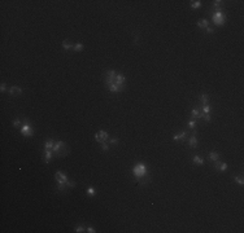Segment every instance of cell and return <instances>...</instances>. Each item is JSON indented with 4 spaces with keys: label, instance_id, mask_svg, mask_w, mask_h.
<instances>
[{
    "label": "cell",
    "instance_id": "obj_1",
    "mask_svg": "<svg viewBox=\"0 0 244 233\" xmlns=\"http://www.w3.org/2000/svg\"><path fill=\"white\" fill-rule=\"evenodd\" d=\"M55 179L57 181V189L58 190H64L65 188H66V183H68V176L65 174L57 171L55 174Z\"/></svg>",
    "mask_w": 244,
    "mask_h": 233
},
{
    "label": "cell",
    "instance_id": "obj_2",
    "mask_svg": "<svg viewBox=\"0 0 244 233\" xmlns=\"http://www.w3.org/2000/svg\"><path fill=\"white\" fill-rule=\"evenodd\" d=\"M133 174H134V176L136 177V180H140V179H143L144 176H147V167H146V165L138 163V165L133 168Z\"/></svg>",
    "mask_w": 244,
    "mask_h": 233
},
{
    "label": "cell",
    "instance_id": "obj_3",
    "mask_svg": "<svg viewBox=\"0 0 244 233\" xmlns=\"http://www.w3.org/2000/svg\"><path fill=\"white\" fill-rule=\"evenodd\" d=\"M19 131H21L22 136H25V137H31L32 133H34L32 132V127L27 122V119H23V124L19 127Z\"/></svg>",
    "mask_w": 244,
    "mask_h": 233
},
{
    "label": "cell",
    "instance_id": "obj_4",
    "mask_svg": "<svg viewBox=\"0 0 244 233\" xmlns=\"http://www.w3.org/2000/svg\"><path fill=\"white\" fill-rule=\"evenodd\" d=\"M212 19H213V22L217 26H222L223 23H225V16H223L222 10H216L213 17H212Z\"/></svg>",
    "mask_w": 244,
    "mask_h": 233
},
{
    "label": "cell",
    "instance_id": "obj_5",
    "mask_svg": "<svg viewBox=\"0 0 244 233\" xmlns=\"http://www.w3.org/2000/svg\"><path fill=\"white\" fill-rule=\"evenodd\" d=\"M114 84H117L118 87L125 88V84H126V78H125L123 74H117L116 79H114Z\"/></svg>",
    "mask_w": 244,
    "mask_h": 233
},
{
    "label": "cell",
    "instance_id": "obj_6",
    "mask_svg": "<svg viewBox=\"0 0 244 233\" xmlns=\"http://www.w3.org/2000/svg\"><path fill=\"white\" fill-rule=\"evenodd\" d=\"M214 168H216V170H218V171H221V172H225V171H227L229 166H227V163H223V162L216 161V163H214Z\"/></svg>",
    "mask_w": 244,
    "mask_h": 233
},
{
    "label": "cell",
    "instance_id": "obj_7",
    "mask_svg": "<svg viewBox=\"0 0 244 233\" xmlns=\"http://www.w3.org/2000/svg\"><path fill=\"white\" fill-rule=\"evenodd\" d=\"M187 139H188V146H191V148H196V145H197L196 131H194L190 135V137H187Z\"/></svg>",
    "mask_w": 244,
    "mask_h": 233
},
{
    "label": "cell",
    "instance_id": "obj_8",
    "mask_svg": "<svg viewBox=\"0 0 244 233\" xmlns=\"http://www.w3.org/2000/svg\"><path fill=\"white\" fill-rule=\"evenodd\" d=\"M65 146H66V144H65L64 141H57V142H55L53 148H52V152H53V154H57V153L60 152L62 148H65Z\"/></svg>",
    "mask_w": 244,
    "mask_h": 233
},
{
    "label": "cell",
    "instance_id": "obj_9",
    "mask_svg": "<svg viewBox=\"0 0 244 233\" xmlns=\"http://www.w3.org/2000/svg\"><path fill=\"white\" fill-rule=\"evenodd\" d=\"M53 157V152L49 150V149H44V162L45 163H49Z\"/></svg>",
    "mask_w": 244,
    "mask_h": 233
},
{
    "label": "cell",
    "instance_id": "obj_10",
    "mask_svg": "<svg viewBox=\"0 0 244 233\" xmlns=\"http://www.w3.org/2000/svg\"><path fill=\"white\" fill-rule=\"evenodd\" d=\"M21 93H22V89L19 88V87L13 86V87L9 88V95H10V96H14V97H16V96H19Z\"/></svg>",
    "mask_w": 244,
    "mask_h": 233
},
{
    "label": "cell",
    "instance_id": "obj_11",
    "mask_svg": "<svg viewBox=\"0 0 244 233\" xmlns=\"http://www.w3.org/2000/svg\"><path fill=\"white\" fill-rule=\"evenodd\" d=\"M191 116H192L194 119H200L204 116V114L200 112V109H192V112H191Z\"/></svg>",
    "mask_w": 244,
    "mask_h": 233
},
{
    "label": "cell",
    "instance_id": "obj_12",
    "mask_svg": "<svg viewBox=\"0 0 244 233\" xmlns=\"http://www.w3.org/2000/svg\"><path fill=\"white\" fill-rule=\"evenodd\" d=\"M190 133L188 132H186V131H183V132H181V133H178V135H174L173 136V140H175V141H178V140H183V139H187V136H188Z\"/></svg>",
    "mask_w": 244,
    "mask_h": 233
},
{
    "label": "cell",
    "instance_id": "obj_13",
    "mask_svg": "<svg viewBox=\"0 0 244 233\" xmlns=\"http://www.w3.org/2000/svg\"><path fill=\"white\" fill-rule=\"evenodd\" d=\"M73 47H74V44L71 43L69 39H65V40L62 42V48H64L65 51H69V49H71Z\"/></svg>",
    "mask_w": 244,
    "mask_h": 233
},
{
    "label": "cell",
    "instance_id": "obj_14",
    "mask_svg": "<svg viewBox=\"0 0 244 233\" xmlns=\"http://www.w3.org/2000/svg\"><path fill=\"white\" fill-rule=\"evenodd\" d=\"M197 26H199L200 29H207L208 26H209V23H208V19H205V18H201V19H199V21H197Z\"/></svg>",
    "mask_w": 244,
    "mask_h": 233
},
{
    "label": "cell",
    "instance_id": "obj_15",
    "mask_svg": "<svg viewBox=\"0 0 244 233\" xmlns=\"http://www.w3.org/2000/svg\"><path fill=\"white\" fill-rule=\"evenodd\" d=\"M192 162H194L195 165H199V166L204 165V159L201 157H199V155H194V157H192Z\"/></svg>",
    "mask_w": 244,
    "mask_h": 233
},
{
    "label": "cell",
    "instance_id": "obj_16",
    "mask_svg": "<svg viewBox=\"0 0 244 233\" xmlns=\"http://www.w3.org/2000/svg\"><path fill=\"white\" fill-rule=\"evenodd\" d=\"M218 159H220V154L218 153H216V152H210L209 153V161L216 162V161H218Z\"/></svg>",
    "mask_w": 244,
    "mask_h": 233
},
{
    "label": "cell",
    "instance_id": "obj_17",
    "mask_svg": "<svg viewBox=\"0 0 244 233\" xmlns=\"http://www.w3.org/2000/svg\"><path fill=\"white\" fill-rule=\"evenodd\" d=\"M53 145H55V141L53 140H47V141L44 142V149H49V150H52Z\"/></svg>",
    "mask_w": 244,
    "mask_h": 233
},
{
    "label": "cell",
    "instance_id": "obj_18",
    "mask_svg": "<svg viewBox=\"0 0 244 233\" xmlns=\"http://www.w3.org/2000/svg\"><path fill=\"white\" fill-rule=\"evenodd\" d=\"M208 100H209V97H208V95H200V102H201V105H207L208 104Z\"/></svg>",
    "mask_w": 244,
    "mask_h": 233
},
{
    "label": "cell",
    "instance_id": "obj_19",
    "mask_svg": "<svg viewBox=\"0 0 244 233\" xmlns=\"http://www.w3.org/2000/svg\"><path fill=\"white\" fill-rule=\"evenodd\" d=\"M73 49H74L75 52H81V51L83 49V44H82V43H75L74 47H73Z\"/></svg>",
    "mask_w": 244,
    "mask_h": 233
},
{
    "label": "cell",
    "instance_id": "obj_20",
    "mask_svg": "<svg viewBox=\"0 0 244 233\" xmlns=\"http://www.w3.org/2000/svg\"><path fill=\"white\" fill-rule=\"evenodd\" d=\"M209 112H210V106H209V104H207V105H203L201 113H203V114H209Z\"/></svg>",
    "mask_w": 244,
    "mask_h": 233
},
{
    "label": "cell",
    "instance_id": "obj_21",
    "mask_svg": "<svg viewBox=\"0 0 244 233\" xmlns=\"http://www.w3.org/2000/svg\"><path fill=\"white\" fill-rule=\"evenodd\" d=\"M201 5V1L200 0H196V1H191V8H199V6Z\"/></svg>",
    "mask_w": 244,
    "mask_h": 233
},
{
    "label": "cell",
    "instance_id": "obj_22",
    "mask_svg": "<svg viewBox=\"0 0 244 233\" xmlns=\"http://www.w3.org/2000/svg\"><path fill=\"white\" fill-rule=\"evenodd\" d=\"M99 135H100V137H101L103 141H107L108 140V133L105 132V131H100V132H99Z\"/></svg>",
    "mask_w": 244,
    "mask_h": 233
},
{
    "label": "cell",
    "instance_id": "obj_23",
    "mask_svg": "<svg viewBox=\"0 0 244 233\" xmlns=\"http://www.w3.org/2000/svg\"><path fill=\"white\" fill-rule=\"evenodd\" d=\"M234 180H235V183H239L240 185H243V184H244L243 176H235V177H234Z\"/></svg>",
    "mask_w": 244,
    "mask_h": 233
},
{
    "label": "cell",
    "instance_id": "obj_24",
    "mask_svg": "<svg viewBox=\"0 0 244 233\" xmlns=\"http://www.w3.org/2000/svg\"><path fill=\"white\" fill-rule=\"evenodd\" d=\"M188 127H190L191 129H194V128L196 127V119H192V120H190V122H188Z\"/></svg>",
    "mask_w": 244,
    "mask_h": 233
},
{
    "label": "cell",
    "instance_id": "obj_25",
    "mask_svg": "<svg viewBox=\"0 0 244 233\" xmlns=\"http://www.w3.org/2000/svg\"><path fill=\"white\" fill-rule=\"evenodd\" d=\"M101 149L104 152H107V150H109V145L107 144V141H104V142H101Z\"/></svg>",
    "mask_w": 244,
    "mask_h": 233
},
{
    "label": "cell",
    "instance_id": "obj_26",
    "mask_svg": "<svg viewBox=\"0 0 244 233\" xmlns=\"http://www.w3.org/2000/svg\"><path fill=\"white\" fill-rule=\"evenodd\" d=\"M66 188H75V181H73V180H68V183H66Z\"/></svg>",
    "mask_w": 244,
    "mask_h": 233
},
{
    "label": "cell",
    "instance_id": "obj_27",
    "mask_svg": "<svg viewBox=\"0 0 244 233\" xmlns=\"http://www.w3.org/2000/svg\"><path fill=\"white\" fill-rule=\"evenodd\" d=\"M87 193L90 194V196H95V189L92 186H88L87 188Z\"/></svg>",
    "mask_w": 244,
    "mask_h": 233
},
{
    "label": "cell",
    "instance_id": "obj_28",
    "mask_svg": "<svg viewBox=\"0 0 244 233\" xmlns=\"http://www.w3.org/2000/svg\"><path fill=\"white\" fill-rule=\"evenodd\" d=\"M95 140L99 142V144H101V142H104V141L101 140V137H100V135H99V132H97V133H95Z\"/></svg>",
    "mask_w": 244,
    "mask_h": 233
},
{
    "label": "cell",
    "instance_id": "obj_29",
    "mask_svg": "<svg viewBox=\"0 0 244 233\" xmlns=\"http://www.w3.org/2000/svg\"><path fill=\"white\" fill-rule=\"evenodd\" d=\"M75 232H77V233H82V232H84V227H82V225H78L77 228H75Z\"/></svg>",
    "mask_w": 244,
    "mask_h": 233
},
{
    "label": "cell",
    "instance_id": "obj_30",
    "mask_svg": "<svg viewBox=\"0 0 244 233\" xmlns=\"http://www.w3.org/2000/svg\"><path fill=\"white\" fill-rule=\"evenodd\" d=\"M13 126H14V127L22 126V124H21V120H19V119H14V120H13Z\"/></svg>",
    "mask_w": 244,
    "mask_h": 233
},
{
    "label": "cell",
    "instance_id": "obj_31",
    "mask_svg": "<svg viewBox=\"0 0 244 233\" xmlns=\"http://www.w3.org/2000/svg\"><path fill=\"white\" fill-rule=\"evenodd\" d=\"M109 142H110V144H113V145H116V144H118V139L117 137H113V139L109 140Z\"/></svg>",
    "mask_w": 244,
    "mask_h": 233
},
{
    "label": "cell",
    "instance_id": "obj_32",
    "mask_svg": "<svg viewBox=\"0 0 244 233\" xmlns=\"http://www.w3.org/2000/svg\"><path fill=\"white\" fill-rule=\"evenodd\" d=\"M213 31H214V29L212 27V26H208V27H207V32H208V34H212Z\"/></svg>",
    "mask_w": 244,
    "mask_h": 233
},
{
    "label": "cell",
    "instance_id": "obj_33",
    "mask_svg": "<svg viewBox=\"0 0 244 233\" xmlns=\"http://www.w3.org/2000/svg\"><path fill=\"white\" fill-rule=\"evenodd\" d=\"M0 89H1V92H5V89H6V84H5V83H1V86H0Z\"/></svg>",
    "mask_w": 244,
    "mask_h": 233
},
{
    "label": "cell",
    "instance_id": "obj_34",
    "mask_svg": "<svg viewBox=\"0 0 244 233\" xmlns=\"http://www.w3.org/2000/svg\"><path fill=\"white\" fill-rule=\"evenodd\" d=\"M203 118H205V120H207V122H210V114H204Z\"/></svg>",
    "mask_w": 244,
    "mask_h": 233
},
{
    "label": "cell",
    "instance_id": "obj_35",
    "mask_svg": "<svg viewBox=\"0 0 244 233\" xmlns=\"http://www.w3.org/2000/svg\"><path fill=\"white\" fill-rule=\"evenodd\" d=\"M87 232H88V233H95L96 231L92 228V227H88V228H87Z\"/></svg>",
    "mask_w": 244,
    "mask_h": 233
},
{
    "label": "cell",
    "instance_id": "obj_36",
    "mask_svg": "<svg viewBox=\"0 0 244 233\" xmlns=\"http://www.w3.org/2000/svg\"><path fill=\"white\" fill-rule=\"evenodd\" d=\"M138 39H139V35L135 32V40H134V44H138Z\"/></svg>",
    "mask_w": 244,
    "mask_h": 233
}]
</instances>
